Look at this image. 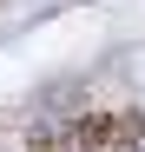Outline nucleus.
Listing matches in <instances>:
<instances>
[{"mask_svg": "<svg viewBox=\"0 0 145 152\" xmlns=\"http://www.w3.org/2000/svg\"><path fill=\"white\" fill-rule=\"evenodd\" d=\"M145 145V113H86L72 126V152H138Z\"/></svg>", "mask_w": 145, "mask_h": 152, "instance_id": "obj_1", "label": "nucleus"}, {"mask_svg": "<svg viewBox=\"0 0 145 152\" xmlns=\"http://www.w3.org/2000/svg\"><path fill=\"white\" fill-rule=\"evenodd\" d=\"M27 152H72V126H33Z\"/></svg>", "mask_w": 145, "mask_h": 152, "instance_id": "obj_2", "label": "nucleus"}]
</instances>
